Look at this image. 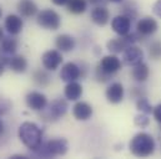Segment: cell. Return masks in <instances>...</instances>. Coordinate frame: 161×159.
I'll return each mask as SVG.
<instances>
[{
	"label": "cell",
	"mask_w": 161,
	"mask_h": 159,
	"mask_svg": "<svg viewBox=\"0 0 161 159\" xmlns=\"http://www.w3.org/2000/svg\"><path fill=\"white\" fill-rule=\"evenodd\" d=\"M21 143L30 151H35L42 143V131L34 122H23L18 129Z\"/></svg>",
	"instance_id": "cell-1"
},
{
	"label": "cell",
	"mask_w": 161,
	"mask_h": 159,
	"mask_svg": "<svg viewBox=\"0 0 161 159\" xmlns=\"http://www.w3.org/2000/svg\"><path fill=\"white\" fill-rule=\"evenodd\" d=\"M129 148H130L131 154H134L135 157L146 158V157H150L151 154H154L155 141L151 134L140 132L136 136H134V138L130 141Z\"/></svg>",
	"instance_id": "cell-2"
},
{
	"label": "cell",
	"mask_w": 161,
	"mask_h": 159,
	"mask_svg": "<svg viewBox=\"0 0 161 159\" xmlns=\"http://www.w3.org/2000/svg\"><path fill=\"white\" fill-rule=\"evenodd\" d=\"M69 144L68 141L64 138H55L47 142H42L40 146L33 151L36 157L41 158H54L59 156H65L68 153Z\"/></svg>",
	"instance_id": "cell-3"
},
{
	"label": "cell",
	"mask_w": 161,
	"mask_h": 159,
	"mask_svg": "<svg viewBox=\"0 0 161 159\" xmlns=\"http://www.w3.org/2000/svg\"><path fill=\"white\" fill-rule=\"evenodd\" d=\"M68 102L63 98H56L54 101H51V103H49L42 111H41L40 117L44 121H58L59 118L64 117L68 112Z\"/></svg>",
	"instance_id": "cell-4"
},
{
	"label": "cell",
	"mask_w": 161,
	"mask_h": 159,
	"mask_svg": "<svg viewBox=\"0 0 161 159\" xmlns=\"http://www.w3.org/2000/svg\"><path fill=\"white\" fill-rule=\"evenodd\" d=\"M36 23L45 30H58L61 25V18L55 10L44 9L38 13Z\"/></svg>",
	"instance_id": "cell-5"
},
{
	"label": "cell",
	"mask_w": 161,
	"mask_h": 159,
	"mask_svg": "<svg viewBox=\"0 0 161 159\" xmlns=\"http://www.w3.org/2000/svg\"><path fill=\"white\" fill-rule=\"evenodd\" d=\"M137 41V35L136 34H127L124 36H119L116 39H111L110 41H108L106 47L110 52L113 54H121L124 52L130 45H134Z\"/></svg>",
	"instance_id": "cell-6"
},
{
	"label": "cell",
	"mask_w": 161,
	"mask_h": 159,
	"mask_svg": "<svg viewBox=\"0 0 161 159\" xmlns=\"http://www.w3.org/2000/svg\"><path fill=\"white\" fill-rule=\"evenodd\" d=\"M13 36L14 35L4 38L0 41V59L6 64V66L10 61V59H11V56L15 55V52L18 50V46H19L18 40L13 38Z\"/></svg>",
	"instance_id": "cell-7"
},
{
	"label": "cell",
	"mask_w": 161,
	"mask_h": 159,
	"mask_svg": "<svg viewBox=\"0 0 161 159\" xmlns=\"http://www.w3.org/2000/svg\"><path fill=\"white\" fill-rule=\"evenodd\" d=\"M41 62L44 69L47 71H55L59 69V66L63 64V55L59 50H49L44 52L41 56Z\"/></svg>",
	"instance_id": "cell-8"
},
{
	"label": "cell",
	"mask_w": 161,
	"mask_h": 159,
	"mask_svg": "<svg viewBox=\"0 0 161 159\" xmlns=\"http://www.w3.org/2000/svg\"><path fill=\"white\" fill-rule=\"evenodd\" d=\"M26 106L33 111H42L47 106V98L44 93L38 91H31L25 97Z\"/></svg>",
	"instance_id": "cell-9"
},
{
	"label": "cell",
	"mask_w": 161,
	"mask_h": 159,
	"mask_svg": "<svg viewBox=\"0 0 161 159\" xmlns=\"http://www.w3.org/2000/svg\"><path fill=\"white\" fill-rule=\"evenodd\" d=\"M144 59V52L140 47L135 45H130L124 52H122V60L126 65L129 66H135L140 62H142Z\"/></svg>",
	"instance_id": "cell-10"
},
{
	"label": "cell",
	"mask_w": 161,
	"mask_h": 159,
	"mask_svg": "<svg viewBox=\"0 0 161 159\" xmlns=\"http://www.w3.org/2000/svg\"><path fill=\"white\" fill-rule=\"evenodd\" d=\"M111 29L119 36L127 35L130 33V29H131V19L129 16L124 15V14L115 16L111 20Z\"/></svg>",
	"instance_id": "cell-11"
},
{
	"label": "cell",
	"mask_w": 161,
	"mask_h": 159,
	"mask_svg": "<svg viewBox=\"0 0 161 159\" xmlns=\"http://www.w3.org/2000/svg\"><path fill=\"white\" fill-rule=\"evenodd\" d=\"M23 26H24V23L21 16L15 14H9L4 20V28L10 35H14V36L19 35L23 30Z\"/></svg>",
	"instance_id": "cell-12"
},
{
	"label": "cell",
	"mask_w": 161,
	"mask_h": 159,
	"mask_svg": "<svg viewBox=\"0 0 161 159\" xmlns=\"http://www.w3.org/2000/svg\"><path fill=\"white\" fill-rule=\"evenodd\" d=\"M136 30L137 34L141 36H150L153 34L156 33L158 30V23L150 18V16H145L142 19H140L136 24Z\"/></svg>",
	"instance_id": "cell-13"
},
{
	"label": "cell",
	"mask_w": 161,
	"mask_h": 159,
	"mask_svg": "<svg viewBox=\"0 0 161 159\" xmlns=\"http://www.w3.org/2000/svg\"><path fill=\"white\" fill-rule=\"evenodd\" d=\"M99 67L105 71L106 74L109 75H114L116 74L119 70L121 69V61L119 57H116L115 55H108V56H104L99 64Z\"/></svg>",
	"instance_id": "cell-14"
},
{
	"label": "cell",
	"mask_w": 161,
	"mask_h": 159,
	"mask_svg": "<svg viewBox=\"0 0 161 159\" xmlns=\"http://www.w3.org/2000/svg\"><path fill=\"white\" fill-rule=\"evenodd\" d=\"M81 75L80 67L75 62H66L60 71V79L65 82H71L79 80Z\"/></svg>",
	"instance_id": "cell-15"
},
{
	"label": "cell",
	"mask_w": 161,
	"mask_h": 159,
	"mask_svg": "<svg viewBox=\"0 0 161 159\" xmlns=\"http://www.w3.org/2000/svg\"><path fill=\"white\" fill-rule=\"evenodd\" d=\"M91 21L97 26H105L110 20V13L105 6H95L90 14Z\"/></svg>",
	"instance_id": "cell-16"
},
{
	"label": "cell",
	"mask_w": 161,
	"mask_h": 159,
	"mask_svg": "<svg viewBox=\"0 0 161 159\" xmlns=\"http://www.w3.org/2000/svg\"><path fill=\"white\" fill-rule=\"evenodd\" d=\"M73 115L78 121H87L92 116V107L84 101H78L73 107Z\"/></svg>",
	"instance_id": "cell-17"
},
{
	"label": "cell",
	"mask_w": 161,
	"mask_h": 159,
	"mask_svg": "<svg viewBox=\"0 0 161 159\" xmlns=\"http://www.w3.org/2000/svg\"><path fill=\"white\" fill-rule=\"evenodd\" d=\"M105 95L110 103H114V105L120 103L124 98V86L120 82H114L106 88Z\"/></svg>",
	"instance_id": "cell-18"
},
{
	"label": "cell",
	"mask_w": 161,
	"mask_h": 159,
	"mask_svg": "<svg viewBox=\"0 0 161 159\" xmlns=\"http://www.w3.org/2000/svg\"><path fill=\"white\" fill-rule=\"evenodd\" d=\"M75 45H76L75 39L71 35H68V34H61L55 40V46L61 52H70V51H73L75 49Z\"/></svg>",
	"instance_id": "cell-19"
},
{
	"label": "cell",
	"mask_w": 161,
	"mask_h": 159,
	"mask_svg": "<svg viewBox=\"0 0 161 159\" xmlns=\"http://www.w3.org/2000/svg\"><path fill=\"white\" fill-rule=\"evenodd\" d=\"M18 11L23 18H33L38 14V5L33 0H20L18 3Z\"/></svg>",
	"instance_id": "cell-20"
},
{
	"label": "cell",
	"mask_w": 161,
	"mask_h": 159,
	"mask_svg": "<svg viewBox=\"0 0 161 159\" xmlns=\"http://www.w3.org/2000/svg\"><path fill=\"white\" fill-rule=\"evenodd\" d=\"M64 95H65L66 100H69V101H79V98L82 96V87L76 81L68 82V85L65 86V90H64Z\"/></svg>",
	"instance_id": "cell-21"
},
{
	"label": "cell",
	"mask_w": 161,
	"mask_h": 159,
	"mask_svg": "<svg viewBox=\"0 0 161 159\" xmlns=\"http://www.w3.org/2000/svg\"><path fill=\"white\" fill-rule=\"evenodd\" d=\"M8 66L15 74H24L28 69V61L23 55H13Z\"/></svg>",
	"instance_id": "cell-22"
},
{
	"label": "cell",
	"mask_w": 161,
	"mask_h": 159,
	"mask_svg": "<svg viewBox=\"0 0 161 159\" xmlns=\"http://www.w3.org/2000/svg\"><path fill=\"white\" fill-rule=\"evenodd\" d=\"M149 75H150L149 66L144 62H140V64L135 65L134 69L131 70V76L136 82H145L149 79Z\"/></svg>",
	"instance_id": "cell-23"
},
{
	"label": "cell",
	"mask_w": 161,
	"mask_h": 159,
	"mask_svg": "<svg viewBox=\"0 0 161 159\" xmlns=\"http://www.w3.org/2000/svg\"><path fill=\"white\" fill-rule=\"evenodd\" d=\"M86 8H87V0H68L66 3L68 11L75 15L85 13Z\"/></svg>",
	"instance_id": "cell-24"
},
{
	"label": "cell",
	"mask_w": 161,
	"mask_h": 159,
	"mask_svg": "<svg viewBox=\"0 0 161 159\" xmlns=\"http://www.w3.org/2000/svg\"><path fill=\"white\" fill-rule=\"evenodd\" d=\"M33 80L34 82L40 86V87H46L49 86V83L51 82V76L49 75V71L45 69V70H35L34 74H33Z\"/></svg>",
	"instance_id": "cell-25"
},
{
	"label": "cell",
	"mask_w": 161,
	"mask_h": 159,
	"mask_svg": "<svg viewBox=\"0 0 161 159\" xmlns=\"http://www.w3.org/2000/svg\"><path fill=\"white\" fill-rule=\"evenodd\" d=\"M136 108H137V111H140L141 113H145V115H150V113H153V107H151V105L149 103V101H147V98H145V97H140L139 100H137V102H136Z\"/></svg>",
	"instance_id": "cell-26"
},
{
	"label": "cell",
	"mask_w": 161,
	"mask_h": 159,
	"mask_svg": "<svg viewBox=\"0 0 161 159\" xmlns=\"http://www.w3.org/2000/svg\"><path fill=\"white\" fill-rule=\"evenodd\" d=\"M149 55L153 60H161V42L156 41L150 45Z\"/></svg>",
	"instance_id": "cell-27"
},
{
	"label": "cell",
	"mask_w": 161,
	"mask_h": 159,
	"mask_svg": "<svg viewBox=\"0 0 161 159\" xmlns=\"http://www.w3.org/2000/svg\"><path fill=\"white\" fill-rule=\"evenodd\" d=\"M122 9H124V10H122V14L126 15V16H129L131 20L135 19V18L137 16V10H136V6H135L134 3L131 4V8H130V1L126 3V4H124Z\"/></svg>",
	"instance_id": "cell-28"
},
{
	"label": "cell",
	"mask_w": 161,
	"mask_h": 159,
	"mask_svg": "<svg viewBox=\"0 0 161 159\" xmlns=\"http://www.w3.org/2000/svg\"><path fill=\"white\" fill-rule=\"evenodd\" d=\"M134 122H135V124H136L137 127L145 128V127H147V126L150 124V118L147 117V115L141 113V115H137V116L135 117Z\"/></svg>",
	"instance_id": "cell-29"
},
{
	"label": "cell",
	"mask_w": 161,
	"mask_h": 159,
	"mask_svg": "<svg viewBox=\"0 0 161 159\" xmlns=\"http://www.w3.org/2000/svg\"><path fill=\"white\" fill-rule=\"evenodd\" d=\"M95 77L96 80L99 81V82H108L110 77H111V75H109V74H106L105 71H103L99 66L96 67V71H95Z\"/></svg>",
	"instance_id": "cell-30"
},
{
	"label": "cell",
	"mask_w": 161,
	"mask_h": 159,
	"mask_svg": "<svg viewBox=\"0 0 161 159\" xmlns=\"http://www.w3.org/2000/svg\"><path fill=\"white\" fill-rule=\"evenodd\" d=\"M10 107H11V103L6 98H1L0 97V116L5 115L10 110Z\"/></svg>",
	"instance_id": "cell-31"
},
{
	"label": "cell",
	"mask_w": 161,
	"mask_h": 159,
	"mask_svg": "<svg viewBox=\"0 0 161 159\" xmlns=\"http://www.w3.org/2000/svg\"><path fill=\"white\" fill-rule=\"evenodd\" d=\"M153 115H154V118L156 119L159 123H161V103L158 105V106L153 110Z\"/></svg>",
	"instance_id": "cell-32"
},
{
	"label": "cell",
	"mask_w": 161,
	"mask_h": 159,
	"mask_svg": "<svg viewBox=\"0 0 161 159\" xmlns=\"http://www.w3.org/2000/svg\"><path fill=\"white\" fill-rule=\"evenodd\" d=\"M153 11H154V14H155L156 16L161 18V0H158V1L154 4V6H153Z\"/></svg>",
	"instance_id": "cell-33"
},
{
	"label": "cell",
	"mask_w": 161,
	"mask_h": 159,
	"mask_svg": "<svg viewBox=\"0 0 161 159\" xmlns=\"http://www.w3.org/2000/svg\"><path fill=\"white\" fill-rule=\"evenodd\" d=\"M105 1H106V0H87V3H90V4L95 5V6H101Z\"/></svg>",
	"instance_id": "cell-34"
},
{
	"label": "cell",
	"mask_w": 161,
	"mask_h": 159,
	"mask_svg": "<svg viewBox=\"0 0 161 159\" xmlns=\"http://www.w3.org/2000/svg\"><path fill=\"white\" fill-rule=\"evenodd\" d=\"M51 3L56 6H63V5H66L68 0H51Z\"/></svg>",
	"instance_id": "cell-35"
},
{
	"label": "cell",
	"mask_w": 161,
	"mask_h": 159,
	"mask_svg": "<svg viewBox=\"0 0 161 159\" xmlns=\"http://www.w3.org/2000/svg\"><path fill=\"white\" fill-rule=\"evenodd\" d=\"M5 66H6V64L0 59V76L4 74V71H5Z\"/></svg>",
	"instance_id": "cell-36"
},
{
	"label": "cell",
	"mask_w": 161,
	"mask_h": 159,
	"mask_svg": "<svg viewBox=\"0 0 161 159\" xmlns=\"http://www.w3.org/2000/svg\"><path fill=\"white\" fill-rule=\"evenodd\" d=\"M4 131H5V126H4V122L0 119V137L4 134Z\"/></svg>",
	"instance_id": "cell-37"
},
{
	"label": "cell",
	"mask_w": 161,
	"mask_h": 159,
	"mask_svg": "<svg viewBox=\"0 0 161 159\" xmlns=\"http://www.w3.org/2000/svg\"><path fill=\"white\" fill-rule=\"evenodd\" d=\"M10 158L11 159H26L28 157H26V156H11Z\"/></svg>",
	"instance_id": "cell-38"
},
{
	"label": "cell",
	"mask_w": 161,
	"mask_h": 159,
	"mask_svg": "<svg viewBox=\"0 0 161 159\" xmlns=\"http://www.w3.org/2000/svg\"><path fill=\"white\" fill-rule=\"evenodd\" d=\"M4 39V31H3V28L0 26V41Z\"/></svg>",
	"instance_id": "cell-39"
},
{
	"label": "cell",
	"mask_w": 161,
	"mask_h": 159,
	"mask_svg": "<svg viewBox=\"0 0 161 159\" xmlns=\"http://www.w3.org/2000/svg\"><path fill=\"white\" fill-rule=\"evenodd\" d=\"M109 1H111V3H122L124 0H109Z\"/></svg>",
	"instance_id": "cell-40"
},
{
	"label": "cell",
	"mask_w": 161,
	"mask_h": 159,
	"mask_svg": "<svg viewBox=\"0 0 161 159\" xmlns=\"http://www.w3.org/2000/svg\"><path fill=\"white\" fill-rule=\"evenodd\" d=\"M1 16H3V9H1V6H0V19H1Z\"/></svg>",
	"instance_id": "cell-41"
},
{
	"label": "cell",
	"mask_w": 161,
	"mask_h": 159,
	"mask_svg": "<svg viewBox=\"0 0 161 159\" xmlns=\"http://www.w3.org/2000/svg\"><path fill=\"white\" fill-rule=\"evenodd\" d=\"M160 131H161V123H160Z\"/></svg>",
	"instance_id": "cell-42"
}]
</instances>
